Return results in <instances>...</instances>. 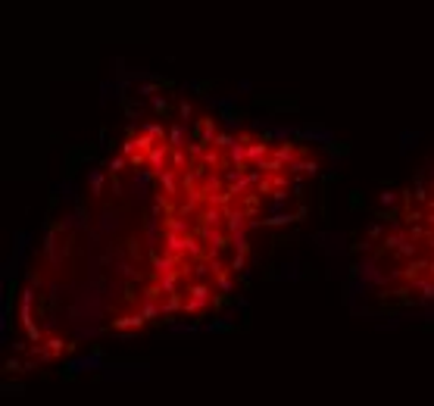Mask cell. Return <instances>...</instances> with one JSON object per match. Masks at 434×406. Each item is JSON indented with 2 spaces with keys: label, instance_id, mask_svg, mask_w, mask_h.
I'll return each mask as SVG.
<instances>
[{
  "label": "cell",
  "instance_id": "cell-1",
  "mask_svg": "<svg viewBox=\"0 0 434 406\" xmlns=\"http://www.w3.org/2000/svg\"><path fill=\"white\" fill-rule=\"evenodd\" d=\"M319 172L300 141L210 116L131 125L34 250L16 303V365L216 316L256 237Z\"/></svg>",
  "mask_w": 434,
  "mask_h": 406
},
{
  "label": "cell",
  "instance_id": "cell-2",
  "mask_svg": "<svg viewBox=\"0 0 434 406\" xmlns=\"http://www.w3.org/2000/svg\"><path fill=\"white\" fill-rule=\"evenodd\" d=\"M375 263L384 294L412 306L434 303V178L406 194L400 210L375 237Z\"/></svg>",
  "mask_w": 434,
  "mask_h": 406
}]
</instances>
